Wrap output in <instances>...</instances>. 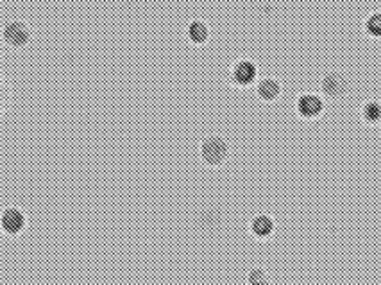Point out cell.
<instances>
[{"instance_id": "obj_1", "label": "cell", "mask_w": 381, "mask_h": 285, "mask_svg": "<svg viewBox=\"0 0 381 285\" xmlns=\"http://www.w3.org/2000/svg\"><path fill=\"white\" fill-rule=\"evenodd\" d=\"M199 154L206 165H210V167H220V165H224L228 161L229 154H231V146H229L225 136L213 133V135L204 136L199 146Z\"/></svg>"}, {"instance_id": "obj_2", "label": "cell", "mask_w": 381, "mask_h": 285, "mask_svg": "<svg viewBox=\"0 0 381 285\" xmlns=\"http://www.w3.org/2000/svg\"><path fill=\"white\" fill-rule=\"evenodd\" d=\"M320 95L330 101H342L351 91V79L342 70H327L320 77Z\"/></svg>"}, {"instance_id": "obj_3", "label": "cell", "mask_w": 381, "mask_h": 285, "mask_svg": "<svg viewBox=\"0 0 381 285\" xmlns=\"http://www.w3.org/2000/svg\"><path fill=\"white\" fill-rule=\"evenodd\" d=\"M2 38H4L6 45H9L11 49H26L33 40V31H31L29 24L15 19L4 24Z\"/></svg>"}, {"instance_id": "obj_4", "label": "cell", "mask_w": 381, "mask_h": 285, "mask_svg": "<svg viewBox=\"0 0 381 285\" xmlns=\"http://www.w3.org/2000/svg\"><path fill=\"white\" fill-rule=\"evenodd\" d=\"M326 110V103H324V97L315 91H303L298 95L295 99V111L301 119L306 121H313V119H319L320 115Z\"/></svg>"}, {"instance_id": "obj_5", "label": "cell", "mask_w": 381, "mask_h": 285, "mask_svg": "<svg viewBox=\"0 0 381 285\" xmlns=\"http://www.w3.org/2000/svg\"><path fill=\"white\" fill-rule=\"evenodd\" d=\"M231 83L238 88L253 86L258 83V65L249 58H240L231 66Z\"/></svg>"}, {"instance_id": "obj_6", "label": "cell", "mask_w": 381, "mask_h": 285, "mask_svg": "<svg viewBox=\"0 0 381 285\" xmlns=\"http://www.w3.org/2000/svg\"><path fill=\"white\" fill-rule=\"evenodd\" d=\"M225 216L224 210L218 209L215 205H206L195 214V226L197 230L204 231V234H213L224 228Z\"/></svg>"}, {"instance_id": "obj_7", "label": "cell", "mask_w": 381, "mask_h": 285, "mask_svg": "<svg viewBox=\"0 0 381 285\" xmlns=\"http://www.w3.org/2000/svg\"><path fill=\"white\" fill-rule=\"evenodd\" d=\"M0 228L9 237H16L27 228V214L20 206H6L0 214Z\"/></svg>"}, {"instance_id": "obj_8", "label": "cell", "mask_w": 381, "mask_h": 285, "mask_svg": "<svg viewBox=\"0 0 381 285\" xmlns=\"http://www.w3.org/2000/svg\"><path fill=\"white\" fill-rule=\"evenodd\" d=\"M249 231L254 239L267 241V239L273 237L274 231H276V221H274V217L270 216V214H256V216H253V219H250Z\"/></svg>"}, {"instance_id": "obj_9", "label": "cell", "mask_w": 381, "mask_h": 285, "mask_svg": "<svg viewBox=\"0 0 381 285\" xmlns=\"http://www.w3.org/2000/svg\"><path fill=\"white\" fill-rule=\"evenodd\" d=\"M283 94V84L278 77L274 76H265L260 77L258 83H256V95L263 103H274L278 101Z\"/></svg>"}, {"instance_id": "obj_10", "label": "cell", "mask_w": 381, "mask_h": 285, "mask_svg": "<svg viewBox=\"0 0 381 285\" xmlns=\"http://www.w3.org/2000/svg\"><path fill=\"white\" fill-rule=\"evenodd\" d=\"M186 36H188V40L192 41L193 45H204L210 41L211 29L210 26H208V22H204V20L200 19H193L192 22L188 24V27H186Z\"/></svg>"}, {"instance_id": "obj_11", "label": "cell", "mask_w": 381, "mask_h": 285, "mask_svg": "<svg viewBox=\"0 0 381 285\" xmlns=\"http://www.w3.org/2000/svg\"><path fill=\"white\" fill-rule=\"evenodd\" d=\"M362 119L363 122L369 126L381 124V101L380 99L365 101L362 106Z\"/></svg>"}, {"instance_id": "obj_12", "label": "cell", "mask_w": 381, "mask_h": 285, "mask_svg": "<svg viewBox=\"0 0 381 285\" xmlns=\"http://www.w3.org/2000/svg\"><path fill=\"white\" fill-rule=\"evenodd\" d=\"M367 36L374 38V40H381V11L370 13L363 24Z\"/></svg>"}, {"instance_id": "obj_13", "label": "cell", "mask_w": 381, "mask_h": 285, "mask_svg": "<svg viewBox=\"0 0 381 285\" xmlns=\"http://www.w3.org/2000/svg\"><path fill=\"white\" fill-rule=\"evenodd\" d=\"M247 285H273L269 271L262 266L249 269V273H247Z\"/></svg>"}]
</instances>
